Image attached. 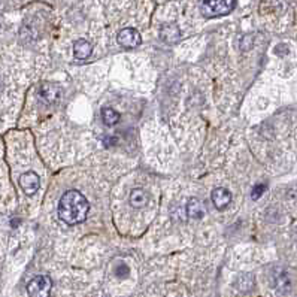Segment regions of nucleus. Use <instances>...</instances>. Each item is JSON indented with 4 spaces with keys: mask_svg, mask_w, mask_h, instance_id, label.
<instances>
[{
    "mask_svg": "<svg viewBox=\"0 0 297 297\" xmlns=\"http://www.w3.org/2000/svg\"><path fill=\"white\" fill-rule=\"evenodd\" d=\"M90 205L87 199L76 190H69L63 194L59 203L60 218L69 226L84 223L88 215Z\"/></svg>",
    "mask_w": 297,
    "mask_h": 297,
    "instance_id": "1",
    "label": "nucleus"
},
{
    "mask_svg": "<svg viewBox=\"0 0 297 297\" xmlns=\"http://www.w3.org/2000/svg\"><path fill=\"white\" fill-rule=\"evenodd\" d=\"M236 0H203L202 14L208 18L223 17L235 9Z\"/></svg>",
    "mask_w": 297,
    "mask_h": 297,
    "instance_id": "2",
    "label": "nucleus"
},
{
    "mask_svg": "<svg viewBox=\"0 0 297 297\" xmlns=\"http://www.w3.org/2000/svg\"><path fill=\"white\" fill-rule=\"evenodd\" d=\"M53 290V281L48 275L35 276L27 284V293L30 297H50Z\"/></svg>",
    "mask_w": 297,
    "mask_h": 297,
    "instance_id": "3",
    "label": "nucleus"
},
{
    "mask_svg": "<svg viewBox=\"0 0 297 297\" xmlns=\"http://www.w3.org/2000/svg\"><path fill=\"white\" fill-rule=\"evenodd\" d=\"M20 185H21L23 191H24L27 196H32V194H35V193L39 190L41 179H39V177H38L35 172H27V174L21 175V178H20Z\"/></svg>",
    "mask_w": 297,
    "mask_h": 297,
    "instance_id": "4",
    "label": "nucleus"
},
{
    "mask_svg": "<svg viewBox=\"0 0 297 297\" xmlns=\"http://www.w3.org/2000/svg\"><path fill=\"white\" fill-rule=\"evenodd\" d=\"M118 44L125 48H134L140 44V35L134 29H124L118 33Z\"/></svg>",
    "mask_w": 297,
    "mask_h": 297,
    "instance_id": "5",
    "label": "nucleus"
},
{
    "mask_svg": "<svg viewBox=\"0 0 297 297\" xmlns=\"http://www.w3.org/2000/svg\"><path fill=\"white\" fill-rule=\"evenodd\" d=\"M212 202L217 209H223L232 202V194L226 188H215L212 191Z\"/></svg>",
    "mask_w": 297,
    "mask_h": 297,
    "instance_id": "6",
    "label": "nucleus"
},
{
    "mask_svg": "<svg viewBox=\"0 0 297 297\" xmlns=\"http://www.w3.org/2000/svg\"><path fill=\"white\" fill-rule=\"evenodd\" d=\"M185 209H187V215L190 218H193V220H199V218H202L205 215V205H203V202L199 200V199H194V197L188 200Z\"/></svg>",
    "mask_w": 297,
    "mask_h": 297,
    "instance_id": "7",
    "label": "nucleus"
},
{
    "mask_svg": "<svg viewBox=\"0 0 297 297\" xmlns=\"http://www.w3.org/2000/svg\"><path fill=\"white\" fill-rule=\"evenodd\" d=\"M91 53H93V47H91V44L88 41L79 39V41H76L73 44V54H75L76 59H88L91 56Z\"/></svg>",
    "mask_w": 297,
    "mask_h": 297,
    "instance_id": "8",
    "label": "nucleus"
},
{
    "mask_svg": "<svg viewBox=\"0 0 297 297\" xmlns=\"http://www.w3.org/2000/svg\"><path fill=\"white\" fill-rule=\"evenodd\" d=\"M181 38V32H179L178 26L171 23V24H165L162 29V39L166 41L168 44H174Z\"/></svg>",
    "mask_w": 297,
    "mask_h": 297,
    "instance_id": "9",
    "label": "nucleus"
},
{
    "mask_svg": "<svg viewBox=\"0 0 297 297\" xmlns=\"http://www.w3.org/2000/svg\"><path fill=\"white\" fill-rule=\"evenodd\" d=\"M59 87H56L54 84L47 82V84H44L42 88H41V97H42L47 103H53V102L59 97Z\"/></svg>",
    "mask_w": 297,
    "mask_h": 297,
    "instance_id": "10",
    "label": "nucleus"
},
{
    "mask_svg": "<svg viewBox=\"0 0 297 297\" xmlns=\"http://www.w3.org/2000/svg\"><path fill=\"white\" fill-rule=\"evenodd\" d=\"M130 203H131V206H134V208H142V206H145V205L148 203V194H146V191H143V190H140V188L133 190L131 194H130Z\"/></svg>",
    "mask_w": 297,
    "mask_h": 297,
    "instance_id": "11",
    "label": "nucleus"
},
{
    "mask_svg": "<svg viewBox=\"0 0 297 297\" xmlns=\"http://www.w3.org/2000/svg\"><path fill=\"white\" fill-rule=\"evenodd\" d=\"M102 117H103V122L106 125H114V124H117L119 121L118 112H115L112 108H105L102 111Z\"/></svg>",
    "mask_w": 297,
    "mask_h": 297,
    "instance_id": "12",
    "label": "nucleus"
},
{
    "mask_svg": "<svg viewBox=\"0 0 297 297\" xmlns=\"http://www.w3.org/2000/svg\"><path fill=\"white\" fill-rule=\"evenodd\" d=\"M266 191V185H263V184H260V185H255L254 187V190H252V193H251V197L252 199H260L261 196H263V193Z\"/></svg>",
    "mask_w": 297,
    "mask_h": 297,
    "instance_id": "13",
    "label": "nucleus"
},
{
    "mask_svg": "<svg viewBox=\"0 0 297 297\" xmlns=\"http://www.w3.org/2000/svg\"><path fill=\"white\" fill-rule=\"evenodd\" d=\"M128 273V269H127V266H124V264H119V267L117 269V275L118 276H125Z\"/></svg>",
    "mask_w": 297,
    "mask_h": 297,
    "instance_id": "14",
    "label": "nucleus"
}]
</instances>
